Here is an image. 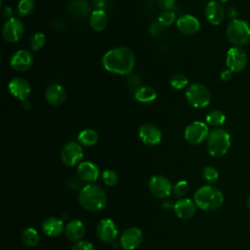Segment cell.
<instances>
[{"label":"cell","mask_w":250,"mask_h":250,"mask_svg":"<svg viewBox=\"0 0 250 250\" xmlns=\"http://www.w3.org/2000/svg\"><path fill=\"white\" fill-rule=\"evenodd\" d=\"M102 65L110 73L129 75L135 66V55L128 47H115L104 53L102 58Z\"/></svg>","instance_id":"obj_1"},{"label":"cell","mask_w":250,"mask_h":250,"mask_svg":"<svg viewBox=\"0 0 250 250\" xmlns=\"http://www.w3.org/2000/svg\"><path fill=\"white\" fill-rule=\"evenodd\" d=\"M78 201L84 209L91 212H98L104 208L106 194L100 186L88 184L80 189Z\"/></svg>","instance_id":"obj_2"},{"label":"cell","mask_w":250,"mask_h":250,"mask_svg":"<svg viewBox=\"0 0 250 250\" xmlns=\"http://www.w3.org/2000/svg\"><path fill=\"white\" fill-rule=\"evenodd\" d=\"M194 203L204 211L219 209L224 203L223 192L216 187L206 185L200 187L194 193Z\"/></svg>","instance_id":"obj_3"},{"label":"cell","mask_w":250,"mask_h":250,"mask_svg":"<svg viewBox=\"0 0 250 250\" xmlns=\"http://www.w3.org/2000/svg\"><path fill=\"white\" fill-rule=\"evenodd\" d=\"M230 136L224 129H213L207 138V150L213 157L224 156L230 147Z\"/></svg>","instance_id":"obj_4"},{"label":"cell","mask_w":250,"mask_h":250,"mask_svg":"<svg viewBox=\"0 0 250 250\" xmlns=\"http://www.w3.org/2000/svg\"><path fill=\"white\" fill-rule=\"evenodd\" d=\"M226 35L228 40L234 46L246 45L250 42V26L243 20H231L227 25Z\"/></svg>","instance_id":"obj_5"},{"label":"cell","mask_w":250,"mask_h":250,"mask_svg":"<svg viewBox=\"0 0 250 250\" xmlns=\"http://www.w3.org/2000/svg\"><path fill=\"white\" fill-rule=\"evenodd\" d=\"M187 102L195 108L206 107L211 102V94L208 88L201 83L190 84L185 93Z\"/></svg>","instance_id":"obj_6"},{"label":"cell","mask_w":250,"mask_h":250,"mask_svg":"<svg viewBox=\"0 0 250 250\" xmlns=\"http://www.w3.org/2000/svg\"><path fill=\"white\" fill-rule=\"evenodd\" d=\"M209 133L208 125L203 121L196 120L186 127L184 138L190 145H199L208 138Z\"/></svg>","instance_id":"obj_7"},{"label":"cell","mask_w":250,"mask_h":250,"mask_svg":"<svg viewBox=\"0 0 250 250\" xmlns=\"http://www.w3.org/2000/svg\"><path fill=\"white\" fill-rule=\"evenodd\" d=\"M83 149L79 143L69 142L63 146L61 151V159L67 167H74L79 165L83 158Z\"/></svg>","instance_id":"obj_8"},{"label":"cell","mask_w":250,"mask_h":250,"mask_svg":"<svg viewBox=\"0 0 250 250\" xmlns=\"http://www.w3.org/2000/svg\"><path fill=\"white\" fill-rule=\"evenodd\" d=\"M1 33L6 42L16 43L21 39L24 33V24L21 20L11 18L4 22Z\"/></svg>","instance_id":"obj_9"},{"label":"cell","mask_w":250,"mask_h":250,"mask_svg":"<svg viewBox=\"0 0 250 250\" xmlns=\"http://www.w3.org/2000/svg\"><path fill=\"white\" fill-rule=\"evenodd\" d=\"M226 64L232 72L243 70L247 64V55L240 47L233 46L228 50Z\"/></svg>","instance_id":"obj_10"},{"label":"cell","mask_w":250,"mask_h":250,"mask_svg":"<svg viewBox=\"0 0 250 250\" xmlns=\"http://www.w3.org/2000/svg\"><path fill=\"white\" fill-rule=\"evenodd\" d=\"M150 193L157 198H165L172 192L173 187L170 180L162 175L152 176L148 182Z\"/></svg>","instance_id":"obj_11"},{"label":"cell","mask_w":250,"mask_h":250,"mask_svg":"<svg viewBox=\"0 0 250 250\" xmlns=\"http://www.w3.org/2000/svg\"><path fill=\"white\" fill-rule=\"evenodd\" d=\"M96 232L101 241L104 243H112L117 237L118 229L115 223L111 219L105 218L99 222Z\"/></svg>","instance_id":"obj_12"},{"label":"cell","mask_w":250,"mask_h":250,"mask_svg":"<svg viewBox=\"0 0 250 250\" xmlns=\"http://www.w3.org/2000/svg\"><path fill=\"white\" fill-rule=\"evenodd\" d=\"M8 90L13 97L22 102L28 100L31 94V85L22 77H14L8 84Z\"/></svg>","instance_id":"obj_13"},{"label":"cell","mask_w":250,"mask_h":250,"mask_svg":"<svg viewBox=\"0 0 250 250\" xmlns=\"http://www.w3.org/2000/svg\"><path fill=\"white\" fill-rule=\"evenodd\" d=\"M138 134L140 140L148 146H154L158 145L162 138V134L159 128L150 123L143 124L139 128Z\"/></svg>","instance_id":"obj_14"},{"label":"cell","mask_w":250,"mask_h":250,"mask_svg":"<svg viewBox=\"0 0 250 250\" xmlns=\"http://www.w3.org/2000/svg\"><path fill=\"white\" fill-rule=\"evenodd\" d=\"M33 55L28 50H18L10 59V65L16 71H25L33 64Z\"/></svg>","instance_id":"obj_15"},{"label":"cell","mask_w":250,"mask_h":250,"mask_svg":"<svg viewBox=\"0 0 250 250\" xmlns=\"http://www.w3.org/2000/svg\"><path fill=\"white\" fill-rule=\"evenodd\" d=\"M143 241V231L136 227L125 229L120 236V244L124 250H135Z\"/></svg>","instance_id":"obj_16"},{"label":"cell","mask_w":250,"mask_h":250,"mask_svg":"<svg viewBox=\"0 0 250 250\" xmlns=\"http://www.w3.org/2000/svg\"><path fill=\"white\" fill-rule=\"evenodd\" d=\"M225 9L219 1H209L204 9V15L206 20L212 25H219L225 18Z\"/></svg>","instance_id":"obj_17"},{"label":"cell","mask_w":250,"mask_h":250,"mask_svg":"<svg viewBox=\"0 0 250 250\" xmlns=\"http://www.w3.org/2000/svg\"><path fill=\"white\" fill-rule=\"evenodd\" d=\"M77 175L81 181L93 184L100 177V169L91 161H83L77 166Z\"/></svg>","instance_id":"obj_18"},{"label":"cell","mask_w":250,"mask_h":250,"mask_svg":"<svg viewBox=\"0 0 250 250\" xmlns=\"http://www.w3.org/2000/svg\"><path fill=\"white\" fill-rule=\"evenodd\" d=\"M178 30L185 35H192L200 28V22L192 15H183L176 21Z\"/></svg>","instance_id":"obj_19"},{"label":"cell","mask_w":250,"mask_h":250,"mask_svg":"<svg viewBox=\"0 0 250 250\" xmlns=\"http://www.w3.org/2000/svg\"><path fill=\"white\" fill-rule=\"evenodd\" d=\"M196 204L189 198H180L174 205V212L176 216L182 220L191 219L196 212Z\"/></svg>","instance_id":"obj_20"},{"label":"cell","mask_w":250,"mask_h":250,"mask_svg":"<svg viewBox=\"0 0 250 250\" xmlns=\"http://www.w3.org/2000/svg\"><path fill=\"white\" fill-rule=\"evenodd\" d=\"M46 101L55 106L62 104L66 99V92L60 84H51L45 91Z\"/></svg>","instance_id":"obj_21"},{"label":"cell","mask_w":250,"mask_h":250,"mask_svg":"<svg viewBox=\"0 0 250 250\" xmlns=\"http://www.w3.org/2000/svg\"><path fill=\"white\" fill-rule=\"evenodd\" d=\"M65 227H63V222L57 217L46 218L41 225L42 231L50 237L59 236Z\"/></svg>","instance_id":"obj_22"},{"label":"cell","mask_w":250,"mask_h":250,"mask_svg":"<svg viewBox=\"0 0 250 250\" xmlns=\"http://www.w3.org/2000/svg\"><path fill=\"white\" fill-rule=\"evenodd\" d=\"M86 229L80 220L74 219L67 223L64 228V233L67 239L70 241H79L85 234Z\"/></svg>","instance_id":"obj_23"},{"label":"cell","mask_w":250,"mask_h":250,"mask_svg":"<svg viewBox=\"0 0 250 250\" xmlns=\"http://www.w3.org/2000/svg\"><path fill=\"white\" fill-rule=\"evenodd\" d=\"M108 23V16L104 10H94L89 16V24L95 31L104 30Z\"/></svg>","instance_id":"obj_24"},{"label":"cell","mask_w":250,"mask_h":250,"mask_svg":"<svg viewBox=\"0 0 250 250\" xmlns=\"http://www.w3.org/2000/svg\"><path fill=\"white\" fill-rule=\"evenodd\" d=\"M134 98L137 102L142 104H147L153 102L157 98L156 91L147 85L139 86L134 91Z\"/></svg>","instance_id":"obj_25"},{"label":"cell","mask_w":250,"mask_h":250,"mask_svg":"<svg viewBox=\"0 0 250 250\" xmlns=\"http://www.w3.org/2000/svg\"><path fill=\"white\" fill-rule=\"evenodd\" d=\"M67 9L71 15L79 18H84L91 14V8L87 0H70L67 4Z\"/></svg>","instance_id":"obj_26"},{"label":"cell","mask_w":250,"mask_h":250,"mask_svg":"<svg viewBox=\"0 0 250 250\" xmlns=\"http://www.w3.org/2000/svg\"><path fill=\"white\" fill-rule=\"evenodd\" d=\"M78 143L84 146H93L99 141V135L94 129H84L79 132Z\"/></svg>","instance_id":"obj_27"},{"label":"cell","mask_w":250,"mask_h":250,"mask_svg":"<svg viewBox=\"0 0 250 250\" xmlns=\"http://www.w3.org/2000/svg\"><path fill=\"white\" fill-rule=\"evenodd\" d=\"M21 240L24 245L33 247L39 242V234L35 229L28 227L21 231Z\"/></svg>","instance_id":"obj_28"},{"label":"cell","mask_w":250,"mask_h":250,"mask_svg":"<svg viewBox=\"0 0 250 250\" xmlns=\"http://www.w3.org/2000/svg\"><path fill=\"white\" fill-rule=\"evenodd\" d=\"M205 121H206V124L209 126L219 127L225 123L226 116L223 111L219 109H214L207 113L205 117Z\"/></svg>","instance_id":"obj_29"},{"label":"cell","mask_w":250,"mask_h":250,"mask_svg":"<svg viewBox=\"0 0 250 250\" xmlns=\"http://www.w3.org/2000/svg\"><path fill=\"white\" fill-rule=\"evenodd\" d=\"M35 8L34 0H20L17 4V14L19 17L23 18L30 15Z\"/></svg>","instance_id":"obj_30"},{"label":"cell","mask_w":250,"mask_h":250,"mask_svg":"<svg viewBox=\"0 0 250 250\" xmlns=\"http://www.w3.org/2000/svg\"><path fill=\"white\" fill-rule=\"evenodd\" d=\"M201 176H202L203 180L206 183L212 185V184H215L218 181V179H219V172L213 166H205L202 169Z\"/></svg>","instance_id":"obj_31"},{"label":"cell","mask_w":250,"mask_h":250,"mask_svg":"<svg viewBox=\"0 0 250 250\" xmlns=\"http://www.w3.org/2000/svg\"><path fill=\"white\" fill-rule=\"evenodd\" d=\"M46 44V36L43 32H35L31 37L29 41V45L32 51L36 52L42 49Z\"/></svg>","instance_id":"obj_32"},{"label":"cell","mask_w":250,"mask_h":250,"mask_svg":"<svg viewBox=\"0 0 250 250\" xmlns=\"http://www.w3.org/2000/svg\"><path fill=\"white\" fill-rule=\"evenodd\" d=\"M188 84V78L182 73H176L170 78V85L176 90H182L186 88Z\"/></svg>","instance_id":"obj_33"},{"label":"cell","mask_w":250,"mask_h":250,"mask_svg":"<svg viewBox=\"0 0 250 250\" xmlns=\"http://www.w3.org/2000/svg\"><path fill=\"white\" fill-rule=\"evenodd\" d=\"M189 186L187 181H179L176 183V185L173 187V193L175 196L183 198L187 193L188 192Z\"/></svg>","instance_id":"obj_34"},{"label":"cell","mask_w":250,"mask_h":250,"mask_svg":"<svg viewBox=\"0 0 250 250\" xmlns=\"http://www.w3.org/2000/svg\"><path fill=\"white\" fill-rule=\"evenodd\" d=\"M157 21L161 24H163L164 26H169L175 21H177V19H176L175 13L172 12L171 10H168V11H163L162 13H160V15L158 16V20Z\"/></svg>","instance_id":"obj_35"},{"label":"cell","mask_w":250,"mask_h":250,"mask_svg":"<svg viewBox=\"0 0 250 250\" xmlns=\"http://www.w3.org/2000/svg\"><path fill=\"white\" fill-rule=\"evenodd\" d=\"M102 178H103V181L104 183L108 186V187H112L114 185L117 184L118 182V175L115 171L113 170H104L102 174Z\"/></svg>","instance_id":"obj_36"},{"label":"cell","mask_w":250,"mask_h":250,"mask_svg":"<svg viewBox=\"0 0 250 250\" xmlns=\"http://www.w3.org/2000/svg\"><path fill=\"white\" fill-rule=\"evenodd\" d=\"M71 250H95V248L90 241L79 240L73 244Z\"/></svg>","instance_id":"obj_37"},{"label":"cell","mask_w":250,"mask_h":250,"mask_svg":"<svg viewBox=\"0 0 250 250\" xmlns=\"http://www.w3.org/2000/svg\"><path fill=\"white\" fill-rule=\"evenodd\" d=\"M165 28V26L163 24H161L158 21H154L151 23V25L149 26V33L152 36H157L159 33H161L163 31V29Z\"/></svg>","instance_id":"obj_38"},{"label":"cell","mask_w":250,"mask_h":250,"mask_svg":"<svg viewBox=\"0 0 250 250\" xmlns=\"http://www.w3.org/2000/svg\"><path fill=\"white\" fill-rule=\"evenodd\" d=\"M176 0H157L158 6L163 10V11H168L172 9V7L175 5Z\"/></svg>","instance_id":"obj_39"},{"label":"cell","mask_w":250,"mask_h":250,"mask_svg":"<svg viewBox=\"0 0 250 250\" xmlns=\"http://www.w3.org/2000/svg\"><path fill=\"white\" fill-rule=\"evenodd\" d=\"M220 77H221V79H222L223 81L228 82V81H229V80L231 79V77H232V71H231L230 69H226V70H224V71L221 72Z\"/></svg>","instance_id":"obj_40"},{"label":"cell","mask_w":250,"mask_h":250,"mask_svg":"<svg viewBox=\"0 0 250 250\" xmlns=\"http://www.w3.org/2000/svg\"><path fill=\"white\" fill-rule=\"evenodd\" d=\"M92 4L96 10H103L106 4V0H92Z\"/></svg>","instance_id":"obj_41"},{"label":"cell","mask_w":250,"mask_h":250,"mask_svg":"<svg viewBox=\"0 0 250 250\" xmlns=\"http://www.w3.org/2000/svg\"><path fill=\"white\" fill-rule=\"evenodd\" d=\"M227 16L231 20H234L236 19V16H237V12H236V9L234 7H230L229 8L228 12H227Z\"/></svg>","instance_id":"obj_42"},{"label":"cell","mask_w":250,"mask_h":250,"mask_svg":"<svg viewBox=\"0 0 250 250\" xmlns=\"http://www.w3.org/2000/svg\"><path fill=\"white\" fill-rule=\"evenodd\" d=\"M12 15H13V10H12L11 7H5V8L3 9V16H4V18H6L7 20H9V19L13 18Z\"/></svg>","instance_id":"obj_43"},{"label":"cell","mask_w":250,"mask_h":250,"mask_svg":"<svg viewBox=\"0 0 250 250\" xmlns=\"http://www.w3.org/2000/svg\"><path fill=\"white\" fill-rule=\"evenodd\" d=\"M174 205H175V204H173L172 200H169V199L164 200V201H163V203H162V207H163V208H165V209H171V208H174Z\"/></svg>","instance_id":"obj_44"},{"label":"cell","mask_w":250,"mask_h":250,"mask_svg":"<svg viewBox=\"0 0 250 250\" xmlns=\"http://www.w3.org/2000/svg\"><path fill=\"white\" fill-rule=\"evenodd\" d=\"M21 107L23 109H29L31 107V103L29 102V100H25L21 102Z\"/></svg>","instance_id":"obj_45"},{"label":"cell","mask_w":250,"mask_h":250,"mask_svg":"<svg viewBox=\"0 0 250 250\" xmlns=\"http://www.w3.org/2000/svg\"><path fill=\"white\" fill-rule=\"evenodd\" d=\"M247 207H248V209L250 210V194H249V196H248V198H247Z\"/></svg>","instance_id":"obj_46"},{"label":"cell","mask_w":250,"mask_h":250,"mask_svg":"<svg viewBox=\"0 0 250 250\" xmlns=\"http://www.w3.org/2000/svg\"><path fill=\"white\" fill-rule=\"evenodd\" d=\"M220 3H226V2H228L229 0H218Z\"/></svg>","instance_id":"obj_47"},{"label":"cell","mask_w":250,"mask_h":250,"mask_svg":"<svg viewBox=\"0 0 250 250\" xmlns=\"http://www.w3.org/2000/svg\"><path fill=\"white\" fill-rule=\"evenodd\" d=\"M249 227H250V220H249Z\"/></svg>","instance_id":"obj_48"}]
</instances>
